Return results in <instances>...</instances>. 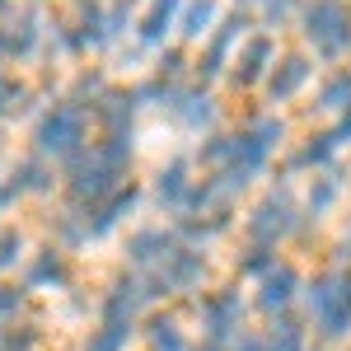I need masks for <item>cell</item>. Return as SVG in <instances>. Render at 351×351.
Segmentation results:
<instances>
[{
    "label": "cell",
    "mask_w": 351,
    "mask_h": 351,
    "mask_svg": "<svg viewBox=\"0 0 351 351\" xmlns=\"http://www.w3.org/2000/svg\"><path fill=\"white\" fill-rule=\"evenodd\" d=\"M38 347V332L33 328H19V332H10L5 342H0V351H33Z\"/></svg>",
    "instance_id": "obj_17"
},
{
    "label": "cell",
    "mask_w": 351,
    "mask_h": 351,
    "mask_svg": "<svg viewBox=\"0 0 351 351\" xmlns=\"http://www.w3.org/2000/svg\"><path fill=\"white\" fill-rule=\"evenodd\" d=\"M300 291V271L291 263H276L267 276H258V309L263 314H281Z\"/></svg>",
    "instance_id": "obj_5"
},
{
    "label": "cell",
    "mask_w": 351,
    "mask_h": 351,
    "mask_svg": "<svg viewBox=\"0 0 351 351\" xmlns=\"http://www.w3.org/2000/svg\"><path fill=\"white\" fill-rule=\"evenodd\" d=\"M24 258V234L19 230H0V271H10Z\"/></svg>",
    "instance_id": "obj_14"
},
{
    "label": "cell",
    "mask_w": 351,
    "mask_h": 351,
    "mask_svg": "<svg viewBox=\"0 0 351 351\" xmlns=\"http://www.w3.org/2000/svg\"><path fill=\"white\" fill-rule=\"evenodd\" d=\"M295 202H291V192H271L263 197L253 211H248V239L263 243V248H276V239H286L291 230H295Z\"/></svg>",
    "instance_id": "obj_2"
},
{
    "label": "cell",
    "mask_w": 351,
    "mask_h": 351,
    "mask_svg": "<svg viewBox=\"0 0 351 351\" xmlns=\"http://www.w3.org/2000/svg\"><path fill=\"white\" fill-rule=\"evenodd\" d=\"M206 19H211V5H206V0H202V5H192V14H188V33H206Z\"/></svg>",
    "instance_id": "obj_21"
},
{
    "label": "cell",
    "mask_w": 351,
    "mask_h": 351,
    "mask_svg": "<svg viewBox=\"0 0 351 351\" xmlns=\"http://www.w3.org/2000/svg\"><path fill=\"white\" fill-rule=\"evenodd\" d=\"M19 309H24V291L10 286V281H0V319H14Z\"/></svg>",
    "instance_id": "obj_16"
},
{
    "label": "cell",
    "mask_w": 351,
    "mask_h": 351,
    "mask_svg": "<svg viewBox=\"0 0 351 351\" xmlns=\"http://www.w3.org/2000/svg\"><path fill=\"white\" fill-rule=\"evenodd\" d=\"M243 300L239 291H211L206 295V304H202V328H206V337L211 342H225V337H234V332H243Z\"/></svg>",
    "instance_id": "obj_4"
},
{
    "label": "cell",
    "mask_w": 351,
    "mask_h": 351,
    "mask_svg": "<svg viewBox=\"0 0 351 351\" xmlns=\"http://www.w3.org/2000/svg\"><path fill=\"white\" fill-rule=\"evenodd\" d=\"M188 197H192L188 169H183V164L164 169V173H160V202H164V206H188Z\"/></svg>",
    "instance_id": "obj_11"
},
{
    "label": "cell",
    "mask_w": 351,
    "mask_h": 351,
    "mask_svg": "<svg viewBox=\"0 0 351 351\" xmlns=\"http://www.w3.org/2000/svg\"><path fill=\"white\" fill-rule=\"evenodd\" d=\"M197 351H220V347H216V342H211V347H197Z\"/></svg>",
    "instance_id": "obj_24"
},
{
    "label": "cell",
    "mask_w": 351,
    "mask_h": 351,
    "mask_svg": "<svg viewBox=\"0 0 351 351\" xmlns=\"http://www.w3.org/2000/svg\"><path fill=\"white\" fill-rule=\"evenodd\" d=\"M267 351H304V328L295 319H276L267 337Z\"/></svg>",
    "instance_id": "obj_12"
},
{
    "label": "cell",
    "mask_w": 351,
    "mask_h": 351,
    "mask_svg": "<svg viewBox=\"0 0 351 351\" xmlns=\"http://www.w3.org/2000/svg\"><path fill=\"white\" fill-rule=\"evenodd\" d=\"M178 243L164 234L160 225H145V230H136L132 239H127V258H132L136 267H150V271H160L164 267V258L173 253Z\"/></svg>",
    "instance_id": "obj_7"
},
{
    "label": "cell",
    "mask_w": 351,
    "mask_h": 351,
    "mask_svg": "<svg viewBox=\"0 0 351 351\" xmlns=\"http://www.w3.org/2000/svg\"><path fill=\"white\" fill-rule=\"evenodd\" d=\"M342 132H347V136H351V117H347V122H342Z\"/></svg>",
    "instance_id": "obj_23"
},
{
    "label": "cell",
    "mask_w": 351,
    "mask_h": 351,
    "mask_svg": "<svg viewBox=\"0 0 351 351\" xmlns=\"http://www.w3.org/2000/svg\"><path fill=\"white\" fill-rule=\"evenodd\" d=\"M304 71H309L304 61H286V71H281V75H271V94H276V99L295 94V89H300V80H304Z\"/></svg>",
    "instance_id": "obj_13"
},
{
    "label": "cell",
    "mask_w": 351,
    "mask_h": 351,
    "mask_svg": "<svg viewBox=\"0 0 351 351\" xmlns=\"http://www.w3.org/2000/svg\"><path fill=\"white\" fill-rule=\"evenodd\" d=\"M173 5H178V0H160V5L150 10V19H145V33H150V38H160V28L169 24V10H173Z\"/></svg>",
    "instance_id": "obj_18"
},
{
    "label": "cell",
    "mask_w": 351,
    "mask_h": 351,
    "mask_svg": "<svg viewBox=\"0 0 351 351\" xmlns=\"http://www.w3.org/2000/svg\"><path fill=\"white\" fill-rule=\"evenodd\" d=\"M328 108H342V99H351V75H337V80L328 84Z\"/></svg>",
    "instance_id": "obj_20"
},
{
    "label": "cell",
    "mask_w": 351,
    "mask_h": 351,
    "mask_svg": "<svg viewBox=\"0 0 351 351\" xmlns=\"http://www.w3.org/2000/svg\"><path fill=\"white\" fill-rule=\"evenodd\" d=\"M337 28H347L342 5H337V0H319V5L309 10V38H319L324 47H337V43H342V33H337Z\"/></svg>",
    "instance_id": "obj_8"
},
{
    "label": "cell",
    "mask_w": 351,
    "mask_h": 351,
    "mask_svg": "<svg viewBox=\"0 0 351 351\" xmlns=\"http://www.w3.org/2000/svg\"><path fill=\"white\" fill-rule=\"evenodd\" d=\"M127 342H132V324H112V319H104L99 328H89V337H84L80 351H127Z\"/></svg>",
    "instance_id": "obj_10"
},
{
    "label": "cell",
    "mask_w": 351,
    "mask_h": 351,
    "mask_svg": "<svg viewBox=\"0 0 351 351\" xmlns=\"http://www.w3.org/2000/svg\"><path fill=\"white\" fill-rule=\"evenodd\" d=\"M206 281V258L197 253V248H173L169 258H164V267L155 271V295L164 291H192V286H202Z\"/></svg>",
    "instance_id": "obj_3"
},
{
    "label": "cell",
    "mask_w": 351,
    "mask_h": 351,
    "mask_svg": "<svg viewBox=\"0 0 351 351\" xmlns=\"http://www.w3.org/2000/svg\"><path fill=\"white\" fill-rule=\"evenodd\" d=\"M84 136V122L75 108H56L43 127H38V145L43 150H52V155H66V150H75Z\"/></svg>",
    "instance_id": "obj_6"
},
{
    "label": "cell",
    "mask_w": 351,
    "mask_h": 351,
    "mask_svg": "<svg viewBox=\"0 0 351 351\" xmlns=\"http://www.w3.org/2000/svg\"><path fill=\"white\" fill-rule=\"evenodd\" d=\"M304 300H309L314 328L324 332L328 342L351 337V276L347 271H319V276L304 286Z\"/></svg>",
    "instance_id": "obj_1"
},
{
    "label": "cell",
    "mask_w": 351,
    "mask_h": 351,
    "mask_svg": "<svg viewBox=\"0 0 351 351\" xmlns=\"http://www.w3.org/2000/svg\"><path fill=\"white\" fill-rule=\"evenodd\" d=\"M234 351H267V342H263V337H248V332H239Z\"/></svg>",
    "instance_id": "obj_22"
},
{
    "label": "cell",
    "mask_w": 351,
    "mask_h": 351,
    "mask_svg": "<svg viewBox=\"0 0 351 351\" xmlns=\"http://www.w3.org/2000/svg\"><path fill=\"white\" fill-rule=\"evenodd\" d=\"M66 276H71V267H66V253L61 248H38L33 253V267H28V281L33 286H66Z\"/></svg>",
    "instance_id": "obj_9"
},
{
    "label": "cell",
    "mask_w": 351,
    "mask_h": 351,
    "mask_svg": "<svg viewBox=\"0 0 351 351\" xmlns=\"http://www.w3.org/2000/svg\"><path fill=\"white\" fill-rule=\"evenodd\" d=\"M263 56H267V43H263V38H258V43H248V52H243V80H248V75H258V71H263V66H258V61H263Z\"/></svg>",
    "instance_id": "obj_19"
},
{
    "label": "cell",
    "mask_w": 351,
    "mask_h": 351,
    "mask_svg": "<svg viewBox=\"0 0 351 351\" xmlns=\"http://www.w3.org/2000/svg\"><path fill=\"white\" fill-rule=\"evenodd\" d=\"M332 202H337V183H332V178H319V183L309 188V211H314V216H324Z\"/></svg>",
    "instance_id": "obj_15"
}]
</instances>
